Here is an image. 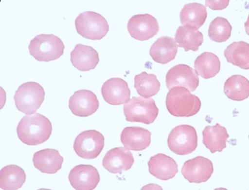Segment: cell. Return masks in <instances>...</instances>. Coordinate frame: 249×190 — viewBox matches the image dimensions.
Here are the masks:
<instances>
[{"label":"cell","mask_w":249,"mask_h":190,"mask_svg":"<svg viewBox=\"0 0 249 190\" xmlns=\"http://www.w3.org/2000/svg\"><path fill=\"white\" fill-rule=\"evenodd\" d=\"M17 134L21 142L29 146H37L49 140L52 135V124L49 118L36 113L26 115L17 126Z\"/></svg>","instance_id":"1"},{"label":"cell","mask_w":249,"mask_h":190,"mask_svg":"<svg viewBox=\"0 0 249 190\" xmlns=\"http://www.w3.org/2000/svg\"><path fill=\"white\" fill-rule=\"evenodd\" d=\"M201 105L199 98L185 87L173 88L166 97L167 111L173 116H193L200 111Z\"/></svg>","instance_id":"2"},{"label":"cell","mask_w":249,"mask_h":190,"mask_svg":"<svg viewBox=\"0 0 249 190\" xmlns=\"http://www.w3.org/2000/svg\"><path fill=\"white\" fill-rule=\"evenodd\" d=\"M31 56L39 61L49 62L60 58L65 45L59 37L53 35H39L33 38L29 45Z\"/></svg>","instance_id":"3"},{"label":"cell","mask_w":249,"mask_h":190,"mask_svg":"<svg viewBox=\"0 0 249 190\" xmlns=\"http://www.w3.org/2000/svg\"><path fill=\"white\" fill-rule=\"evenodd\" d=\"M17 109L27 115L36 114L45 99V91L40 83L27 82L18 87L14 95Z\"/></svg>","instance_id":"4"},{"label":"cell","mask_w":249,"mask_h":190,"mask_svg":"<svg viewBox=\"0 0 249 190\" xmlns=\"http://www.w3.org/2000/svg\"><path fill=\"white\" fill-rule=\"evenodd\" d=\"M124 114L129 122L151 124L158 116L159 108L151 98L133 96L124 105Z\"/></svg>","instance_id":"5"},{"label":"cell","mask_w":249,"mask_h":190,"mask_svg":"<svg viewBox=\"0 0 249 190\" xmlns=\"http://www.w3.org/2000/svg\"><path fill=\"white\" fill-rule=\"evenodd\" d=\"M77 32L83 38L91 40H100L109 31L107 20L100 13L86 11L75 19Z\"/></svg>","instance_id":"6"},{"label":"cell","mask_w":249,"mask_h":190,"mask_svg":"<svg viewBox=\"0 0 249 190\" xmlns=\"http://www.w3.org/2000/svg\"><path fill=\"white\" fill-rule=\"evenodd\" d=\"M198 137L196 130L192 126L182 124L170 132L167 145L170 151L178 155L190 154L197 147Z\"/></svg>","instance_id":"7"},{"label":"cell","mask_w":249,"mask_h":190,"mask_svg":"<svg viewBox=\"0 0 249 190\" xmlns=\"http://www.w3.org/2000/svg\"><path fill=\"white\" fill-rule=\"evenodd\" d=\"M105 146V137L97 130H86L80 133L74 141L73 149L76 154L85 159L97 158Z\"/></svg>","instance_id":"8"},{"label":"cell","mask_w":249,"mask_h":190,"mask_svg":"<svg viewBox=\"0 0 249 190\" xmlns=\"http://www.w3.org/2000/svg\"><path fill=\"white\" fill-rule=\"evenodd\" d=\"M199 83L198 75L194 69L186 64H177L170 69L166 75V85L169 90L178 86L195 92Z\"/></svg>","instance_id":"9"},{"label":"cell","mask_w":249,"mask_h":190,"mask_svg":"<svg viewBox=\"0 0 249 190\" xmlns=\"http://www.w3.org/2000/svg\"><path fill=\"white\" fill-rule=\"evenodd\" d=\"M211 160L202 156L186 161L182 167L181 173L189 183L201 184L206 182L213 173Z\"/></svg>","instance_id":"10"},{"label":"cell","mask_w":249,"mask_h":190,"mask_svg":"<svg viewBox=\"0 0 249 190\" xmlns=\"http://www.w3.org/2000/svg\"><path fill=\"white\" fill-rule=\"evenodd\" d=\"M127 29L134 39L148 40L158 34L160 25L157 19L151 15H135L128 21Z\"/></svg>","instance_id":"11"},{"label":"cell","mask_w":249,"mask_h":190,"mask_svg":"<svg viewBox=\"0 0 249 190\" xmlns=\"http://www.w3.org/2000/svg\"><path fill=\"white\" fill-rule=\"evenodd\" d=\"M70 183L76 190H94L100 181L97 168L90 165L74 167L69 173Z\"/></svg>","instance_id":"12"},{"label":"cell","mask_w":249,"mask_h":190,"mask_svg":"<svg viewBox=\"0 0 249 190\" xmlns=\"http://www.w3.org/2000/svg\"><path fill=\"white\" fill-rule=\"evenodd\" d=\"M100 102L94 92L87 89L76 91L69 100L71 112L79 117H87L98 110Z\"/></svg>","instance_id":"13"},{"label":"cell","mask_w":249,"mask_h":190,"mask_svg":"<svg viewBox=\"0 0 249 190\" xmlns=\"http://www.w3.org/2000/svg\"><path fill=\"white\" fill-rule=\"evenodd\" d=\"M103 99L111 105L126 104L130 99V89L128 83L120 77H112L103 83L101 89Z\"/></svg>","instance_id":"14"},{"label":"cell","mask_w":249,"mask_h":190,"mask_svg":"<svg viewBox=\"0 0 249 190\" xmlns=\"http://www.w3.org/2000/svg\"><path fill=\"white\" fill-rule=\"evenodd\" d=\"M135 162L133 155L129 149L117 147L110 149L105 155L103 165L111 173H122L132 168Z\"/></svg>","instance_id":"15"},{"label":"cell","mask_w":249,"mask_h":190,"mask_svg":"<svg viewBox=\"0 0 249 190\" xmlns=\"http://www.w3.org/2000/svg\"><path fill=\"white\" fill-rule=\"evenodd\" d=\"M148 166L150 173L162 181L174 178L178 172V167L176 160L164 153H157L151 156L148 161Z\"/></svg>","instance_id":"16"},{"label":"cell","mask_w":249,"mask_h":190,"mask_svg":"<svg viewBox=\"0 0 249 190\" xmlns=\"http://www.w3.org/2000/svg\"><path fill=\"white\" fill-rule=\"evenodd\" d=\"M151 132L140 127H126L121 134V141L126 149L141 152L151 144Z\"/></svg>","instance_id":"17"},{"label":"cell","mask_w":249,"mask_h":190,"mask_svg":"<svg viewBox=\"0 0 249 190\" xmlns=\"http://www.w3.org/2000/svg\"><path fill=\"white\" fill-rule=\"evenodd\" d=\"M71 60L72 65L80 71H89L97 67L100 57L92 47L78 44L71 51Z\"/></svg>","instance_id":"18"},{"label":"cell","mask_w":249,"mask_h":190,"mask_svg":"<svg viewBox=\"0 0 249 190\" xmlns=\"http://www.w3.org/2000/svg\"><path fill=\"white\" fill-rule=\"evenodd\" d=\"M33 160L36 168L43 173L53 174L62 168L64 158L59 151L46 149L36 152Z\"/></svg>","instance_id":"19"},{"label":"cell","mask_w":249,"mask_h":190,"mask_svg":"<svg viewBox=\"0 0 249 190\" xmlns=\"http://www.w3.org/2000/svg\"><path fill=\"white\" fill-rule=\"evenodd\" d=\"M177 42L171 37L162 36L157 39L150 48V55L155 62L167 64L176 58L178 53Z\"/></svg>","instance_id":"20"},{"label":"cell","mask_w":249,"mask_h":190,"mask_svg":"<svg viewBox=\"0 0 249 190\" xmlns=\"http://www.w3.org/2000/svg\"><path fill=\"white\" fill-rule=\"evenodd\" d=\"M202 143L211 153L221 152L227 147V139L230 137L227 129L219 124L207 126L202 131Z\"/></svg>","instance_id":"21"},{"label":"cell","mask_w":249,"mask_h":190,"mask_svg":"<svg viewBox=\"0 0 249 190\" xmlns=\"http://www.w3.org/2000/svg\"><path fill=\"white\" fill-rule=\"evenodd\" d=\"M203 35L199 29L190 26H180L176 30L175 40L185 51H197L203 43Z\"/></svg>","instance_id":"22"},{"label":"cell","mask_w":249,"mask_h":190,"mask_svg":"<svg viewBox=\"0 0 249 190\" xmlns=\"http://www.w3.org/2000/svg\"><path fill=\"white\" fill-rule=\"evenodd\" d=\"M208 13L206 7L199 3H190L183 6L180 13L182 26H190L199 29L206 20Z\"/></svg>","instance_id":"23"},{"label":"cell","mask_w":249,"mask_h":190,"mask_svg":"<svg viewBox=\"0 0 249 190\" xmlns=\"http://www.w3.org/2000/svg\"><path fill=\"white\" fill-rule=\"evenodd\" d=\"M24 169L16 165L4 167L0 171V187L3 190H17L21 188L26 181Z\"/></svg>","instance_id":"24"},{"label":"cell","mask_w":249,"mask_h":190,"mask_svg":"<svg viewBox=\"0 0 249 190\" xmlns=\"http://www.w3.org/2000/svg\"><path fill=\"white\" fill-rule=\"evenodd\" d=\"M224 92L231 100H244L249 96V80L240 75L231 76L224 83Z\"/></svg>","instance_id":"25"},{"label":"cell","mask_w":249,"mask_h":190,"mask_svg":"<svg viewBox=\"0 0 249 190\" xmlns=\"http://www.w3.org/2000/svg\"><path fill=\"white\" fill-rule=\"evenodd\" d=\"M224 57L230 64L243 70H249V43L244 41L234 42L224 51Z\"/></svg>","instance_id":"26"},{"label":"cell","mask_w":249,"mask_h":190,"mask_svg":"<svg viewBox=\"0 0 249 190\" xmlns=\"http://www.w3.org/2000/svg\"><path fill=\"white\" fill-rule=\"evenodd\" d=\"M195 72L205 79L215 77L221 70L219 58L211 52L202 53L195 61Z\"/></svg>","instance_id":"27"},{"label":"cell","mask_w":249,"mask_h":190,"mask_svg":"<svg viewBox=\"0 0 249 190\" xmlns=\"http://www.w3.org/2000/svg\"><path fill=\"white\" fill-rule=\"evenodd\" d=\"M134 80V86L138 95L142 97H151L160 92L161 84L155 75L142 72L141 74L136 75Z\"/></svg>","instance_id":"28"},{"label":"cell","mask_w":249,"mask_h":190,"mask_svg":"<svg viewBox=\"0 0 249 190\" xmlns=\"http://www.w3.org/2000/svg\"><path fill=\"white\" fill-rule=\"evenodd\" d=\"M231 29L232 27L227 19L217 17L211 22L208 29V36L214 42H226L231 37Z\"/></svg>","instance_id":"29"},{"label":"cell","mask_w":249,"mask_h":190,"mask_svg":"<svg viewBox=\"0 0 249 190\" xmlns=\"http://www.w3.org/2000/svg\"><path fill=\"white\" fill-rule=\"evenodd\" d=\"M141 190H163V189L158 184H148L142 187Z\"/></svg>","instance_id":"30"},{"label":"cell","mask_w":249,"mask_h":190,"mask_svg":"<svg viewBox=\"0 0 249 190\" xmlns=\"http://www.w3.org/2000/svg\"><path fill=\"white\" fill-rule=\"evenodd\" d=\"M245 29H246V32L248 35L249 36V15L248 16L247 20H246V23L244 24Z\"/></svg>","instance_id":"31"},{"label":"cell","mask_w":249,"mask_h":190,"mask_svg":"<svg viewBox=\"0 0 249 190\" xmlns=\"http://www.w3.org/2000/svg\"><path fill=\"white\" fill-rule=\"evenodd\" d=\"M213 190H227V189H226V188H216Z\"/></svg>","instance_id":"32"},{"label":"cell","mask_w":249,"mask_h":190,"mask_svg":"<svg viewBox=\"0 0 249 190\" xmlns=\"http://www.w3.org/2000/svg\"><path fill=\"white\" fill-rule=\"evenodd\" d=\"M49 190V189H40V190Z\"/></svg>","instance_id":"33"}]
</instances>
